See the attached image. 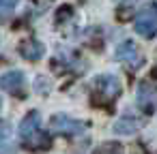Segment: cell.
<instances>
[{
  "instance_id": "6da1fadb",
  "label": "cell",
  "mask_w": 157,
  "mask_h": 154,
  "mask_svg": "<svg viewBox=\"0 0 157 154\" xmlns=\"http://www.w3.org/2000/svg\"><path fill=\"white\" fill-rule=\"evenodd\" d=\"M39 126H41V116H39V111H30V113L22 120V124H20V135H22L24 143H26L28 148H33V150H39V148L50 145L48 135L41 133Z\"/></svg>"
},
{
  "instance_id": "7a4b0ae2",
  "label": "cell",
  "mask_w": 157,
  "mask_h": 154,
  "mask_svg": "<svg viewBox=\"0 0 157 154\" xmlns=\"http://www.w3.org/2000/svg\"><path fill=\"white\" fill-rule=\"evenodd\" d=\"M121 94V81L114 75H99L93 81V96L97 103L108 105L112 101H116Z\"/></svg>"
},
{
  "instance_id": "3957f363",
  "label": "cell",
  "mask_w": 157,
  "mask_h": 154,
  "mask_svg": "<svg viewBox=\"0 0 157 154\" xmlns=\"http://www.w3.org/2000/svg\"><path fill=\"white\" fill-rule=\"evenodd\" d=\"M50 128H52V133H56V135L78 137V135H82V133L86 131V124L80 122V120H73V118H69V116H65V113H56V116H52V120H50Z\"/></svg>"
},
{
  "instance_id": "277c9868",
  "label": "cell",
  "mask_w": 157,
  "mask_h": 154,
  "mask_svg": "<svg viewBox=\"0 0 157 154\" xmlns=\"http://www.w3.org/2000/svg\"><path fill=\"white\" fill-rule=\"evenodd\" d=\"M136 32L144 39H153L157 34V9L155 7H146L136 15Z\"/></svg>"
},
{
  "instance_id": "5b68a950",
  "label": "cell",
  "mask_w": 157,
  "mask_h": 154,
  "mask_svg": "<svg viewBox=\"0 0 157 154\" xmlns=\"http://www.w3.org/2000/svg\"><path fill=\"white\" fill-rule=\"evenodd\" d=\"M136 103L144 113H153L157 109V86L153 81H140L136 92Z\"/></svg>"
},
{
  "instance_id": "8992f818",
  "label": "cell",
  "mask_w": 157,
  "mask_h": 154,
  "mask_svg": "<svg viewBox=\"0 0 157 154\" xmlns=\"http://www.w3.org/2000/svg\"><path fill=\"white\" fill-rule=\"evenodd\" d=\"M0 88L5 92H11L15 96H24V88H26V77L22 71H9L5 75H0Z\"/></svg>"
},
{
  "instance_id": "52a82bcc",
  "label": "cell",
  "mask_w": 157,
  "mask_h": 154,
  "mask_svg": "<svg viewBox=\"0 0 157 154\" xmlns=\"http://www.w3.org/2000/svg\"><path fill=\"white\" fill-rule=\"evenodd\" d=\"M116 60L121 62H127L129 66H140L142 64V54L138 49V45L133 41H123L118 47H116Z\"/></svg>"
},
{
  "instance_id": "ba28073f",
  "label": "cell",
  "mask_w": 157,
  "mask_h": 154,
  "mask_svg": "<svg viewBox=\"0 0 157 154\" xmlns=\"http://www.w3.org/2000/svg\"><path fill=\"white\" fill-rule=\"evenodd\" d=\"M20 54H22L26 60L37 62V60H41V56L45 54V49H43V45H41L37 39H26V41H22V45H20Z\"/></svg>"
},
{
  "instance_id": "9c48e42d",
  "label": "cell",
  "mask_w": 157,
  "mask_h": 154,
  "mask_svg": "<svg viewBox=\"0 0 157 154\" xmlns=\"http://www.w3.org/2000/svg\"><path fill=\"white\" fill-rule=\"evenodd\" d=\"M0 154H15V145L11 141V124L0 120Z\"/></svg>"
},
{
  "instance_id": "30bf717a",
  "label": "cell",
  "mask_w": 157,
  "mask_h": 154,
  "mask_svg": "<svg viewBox=\"0 0 157 154\" xmlns=\"http://www.w3.org/2000/svg\"><path fill=\"white\" fill-rule=\"evenodd\" d=\"M140 126H142L140 120H136L133 116H123L121 120H116V124H114V133H116V135H133Z\"/></svg>"
},
{
  "instance_id": "8fae6325",
  "label": "cell",
  "mask_w": 157,
  "mask_h": 154,
  "mask_svg": "<svg viewBox=\"0 0 157 154\" xmlns=\"http://www.w3.org/2000/svg\"><path fill=\"white\" fill-rule=\"evenodd\" d=\"M93 154H125L123 145L116 143V141H108V143H101Z\"/></svg>"
},
{
  "instance_id": "7c38bea8",
  "label": "cell",
  "mask_w": 157,
  "mask_h": 154,
  "mask_svg": "<svg viewBox=\"0 0 157 154\" xmlns=\"http://www.w3.org/2000/svg\"><path fill=\"white\" fill-rule=\"evenodd\" d=\"M17 5V0H0V15H5V13H9L13 7Z\"/></svg>"
},
{
  "instance_id": "4fadbf2b",
  "label": "cell",
  "mask_w": 157,
  "mask_h": 154,
  "mask_svg": "<svg viewBox=\"0 0 157 154\" xmlns=\"http://www.w3.org/2000/svg\"><path fill=\"white\" fill-rule=\"evenodd\" d=\"M114 2H118V5H133V2H138V0H114Z\"/></svg>"
},
{
  "instance_id": "5bb4252c",
  "label": "cell",
  "mask_w": 157,
  "mask_h": 154,
  "mask_svg": "<svg viewBox=\"0 0 157 154\" xmlns=\"http://www.w3.org/2000/svg\"><path fill=\"white\" fill-rule=\"evenodd\" d=\"M155 9H157V0H155Z\"/></svg>"
},
{
  "instance_id": "9a60e30c",
  "label": "cell",
  "mask_w": 157,
  "mask_h": 154,
  "mask_svg": "<svg viewBox=\"0 0 157 154\" xmlns=\"http://www.w3.org/2000/svg\"><path fill=\"white\" fill-rule=\"evenodd\" d=\"M0 105H2V103H0Z\"/></svg>"
}]
</instances>
